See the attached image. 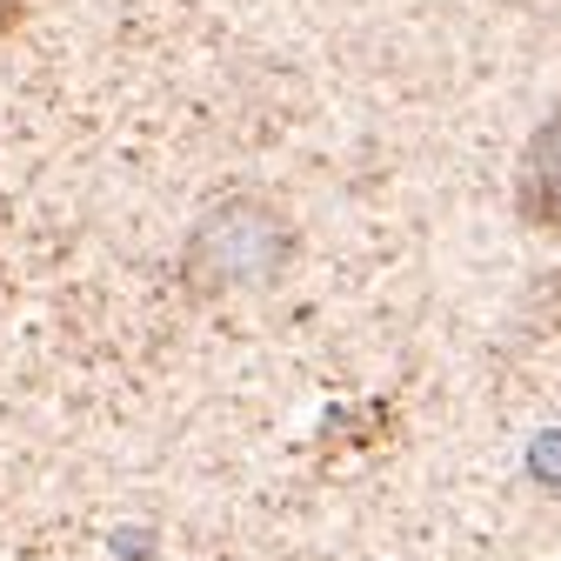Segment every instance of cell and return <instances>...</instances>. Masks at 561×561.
<instances>
[{"label":"cell","instance_id":"1","mask_svg":"<svg viewBox=\"0 0 561 561\" xmlns=\"http://www.w3.org/2000/svg\"><path fill=\"white\" fill-rule=\"evenodd\" d=\"M295 221L267 194H228L187 228L181 248V288L194 301H228V295H261L274 288L295 261Z\"/></svg>","mask_w":561,"mask_h":561},{"label":"cell","instance_id":"2","mask_svg":"<svg viewBox=\"0 0 561 561\" xmlns=\"http://www.w3.org/2000/svg\"><path fill=\"white\" fill-rule=\"evenodd\" d=\"M515 215L535 234H561V101L548 107V121L528 134L522 168H515Z\"/></svg>","mask_w":561,"mask_h":561},{"label":"cell","instance_id":"3","mask_svg":"<svg viewBox=\"0 0 561 561\" xmlns=\"http://www.w3.org/2000/svg\"><path fill=\"white\" fill-rule=\"evenodd\" d=\"M21 14H27V0H0V34L21 27Z\"/></svg>","mask_w":561,"mask_h":561}]
</instances>
